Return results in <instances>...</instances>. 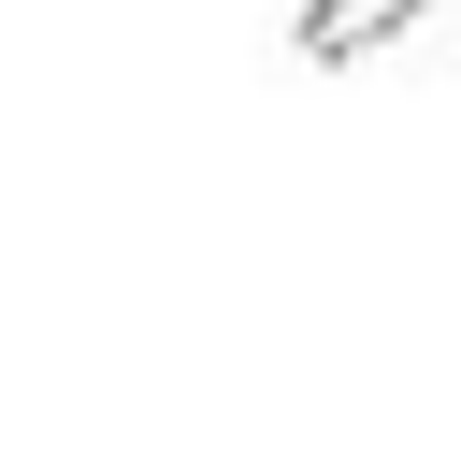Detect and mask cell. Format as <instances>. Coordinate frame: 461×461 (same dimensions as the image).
<instances>
[{
  "label": "cell",
  "mask_w": 461,
  "mask_h": 461,
  "mask_svg": "<svg viewBox=\"0 0 461 461\" xmlns=\"http://www.w3.org/2000/svg\"><path fill=\"white\" fill-rule=\"evenodd\" d=\"M432 0H303V58L317 72H346V58H375V43H403Z\"/></svg>",
  "instance_id": "cell-1"
}]
</instances>
